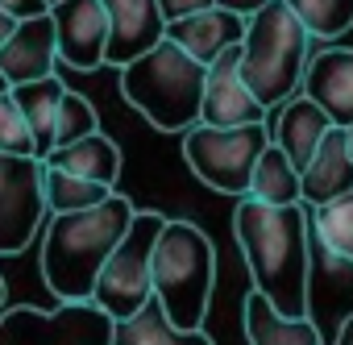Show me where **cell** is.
Here are the masks:
<instances>
[{"label":"cell","instance_id":"4","mask_svg":"<svg viewBox=\"0 0 353 345\" xmlns=\"http://www.w3.org/2000/svg\"><path fill=\"white\" fill-rule=\"evenodd\" d=\"M121 96L162 133H188L200 125L204 67L174 42H158L129 67H121Z\"/></svg>","mask_w":353,"mask_h":345},{"label":"cell","instance_id":"22","mask_svg":"<svg viewBox=\"0 0 353 345\" xmlns=\"http://www.w3.org/2000/svg\"><path fill=\"white\" fill-rule=\"evenodd\" d=\"M250 200L266 204V208H295L299 204V170L274 150L266 146L254 162V175H250Z\"/></svg>","mask_w":353,"mask_h":345},{"label":"cell","instance_id":"1","mask_svg":"<svg viewBox=\"0 0 353 345\" xmlns=\"http://www.w3.org/2000/svg\"><path fill=\"white\" fill-rule=\"evenodd\" d=\"M233 237L250 266L254 291L283 316H307V217L303 208H266L258 200H237Z\"/></svg>","mask_w":353,"mask_h":345},{"label":"cell","instance_id":"11","mask_svg":"<svg viewBox=\"0 0 353 345\" xmlns=\"http://www.w3.org/2000/svg\"><path fill=\"white\" fill-rule=\"evenodd\" d=\"M54 55L71 71H100L108 46V17L100 0H59L50 5Z\"/></svg>","mask_w":353,"mask_h":345},{"label":"cell","instance_id":"17","mask_svg":"<svg viewBox=\"0 0 353 345\" xmlns=\"http://www.w3.org/2000/svg\"><path fill=\"white\" fill-rule=\"evenodd\" d=\"M328 129H332L328 117H324L307 96H291L287 104H279V121H274L270 146H274L295 170H303V166L312 162V154H316V146L324 141Z\"/></svg>","mask_w":353,"mask_h":345},{"label":"cell","instance_id":"9","mask_svg":"<svg viewBox=\"0 0 353 345\" xmlns=\"http://www.w3.org/2000/svg\"><path fill=\"white\" fill-rule=\"evenodd\" d=\"M46 221L42 162L0 154V258L21 254Z\"/></svg>","mask_w":353,"mask_h":345},{"label":"cell","instance_id":"21","mask_svg":"<svg viewBox=\"0 0 353 345\" xmlns=\"http://www.w3.org/2000/svg\"><path fill=\"white\" fill-rule=\"evenodd\" d=\"M112 345H216V341H212L204 328H196V333L174 328V324L162 316V308L150 299L137 316L112 324Z\"/></svg>","mask_w":353,"mask_h":345},{"label":"cell","instance_id":"13","mask_svg":"<svg viewBox=\"0 0 353 345\" xmlns=\"http://www.w3.org/2000/svg\"><path fill=\"white\" fill-rule=\"evenodd\" d=\"M108 17V46L104 63L129 67L145 50H154L166 38V21L158 13V0H100Z\"/></svg>","mask_w":353,"mask_h":345},{"label":"cell","instance_id":"35","mask_svg":"<svg viewBox=\"0 0 353 345\" xmlns=\"http://www.w3.org/2000/svg\"><path fill=\"white\" fill-rule=\"evenodd\" d=\"M0 304H5V279H0Z\"/></svg>","mask_w":353,"mask_h":345},{"label":"cell","instance_id":"18","mask_svg":"<svg viewBox=\"0 0 353 345\" xmlns=\"http://www.w3.org/2000/svg\"><path fill=\"white\" fill-rule=\"evenodd\" d=\"M42 170H63V175H75V179H88V184H100V188H112L117 192V179H121V146L104 133H92L83 141H71V146H59L42 158Z\"/></svg>","mask_w":353,"mask_h":345},{"label":"cell","instance_id":"26","mask_svg":"<svg viewBox=\"0 0 353 345\" xmlns=\"http://www.w3.org/2000/svg\"><path fill=\"white\" fill-rule=\"evenodd\" d=\"M92 133H100V117H96L92 100L67 88L63 100H59V117H54V150L71 146V141H83Z\"/></svg>","mask_w":353,"mask_h":345},{"label":"cell","instance_id":"7","mask_svg":"<svg viewBox=\"0 0 353 345\" xmlns=\"http://www.w3.org/2000/svg\"><path fill=\"white\" fill-rule=\"evenodd\" d=\"M270 146L266 125H241V129H208V125H192L183 133V158L188 170L212 192L221 196H237L245 200L250 192V175L258 154Z\"/></svg>","mask_w":353,"mask_h":345},{"label":"cell","instance_id":"24","mask_svg":"<svg viewBox=\"0 0 353 345\" xmlns=\"http://www.w3.org/2000/svg\"><path fill=\"white\" fill-rule=\"evenodd\" d=\"M287 13L303 26L307 38H341L353 30V0H283Z\"/></svg>","mask_w":353,"mask_h":345},{"label":"cell","instance_id":"28","mask_svg":"<svg viewBox=\"0 0 353 345\" xmlns=\"http://www.w3.org/2000/svg\"><path fill=\"white\" fill-rule=\"evenodd\" d=\"M204 9H216V0H158V13H162L166 26L170 21H183L192 13H204Z\"/></svg>","mask_w":353,"mask_h":345},{"label":"cell","instance_id":"2","mask_svg":"<svg viewBox=\"0 0 353 345\" xmlns=\"http://www.w3.org/2000/svg\"><path fill=\"white\" fill-rule=\"evenodd\" d=\"M133 200L112 192L104 204L83 208V213H63L50 217L46 241H42V279L54 291L59 304H88L100 266L125 237L133 221Z\"/></svg>","mask_w":353,"mask_h":345},{"label":"cell","instance_id":"12","mask_svg":"<svg viewBox=\"0 0 353 345\" xmlns=\"http://www.w3.org/2000/svg\"><path fill=\"white\" fill-rule=\"evenodd\" d=\"M299 96H307L328 117L332 129H349L353 125V50L328 46L312 55L299 75Z\"/></svg>","mask_w":353,"mask_h":345},{"label":"cell","instance_id":"3","mask_svg":"<svg viewBox=\"0 0 353 345\" xmlns=\"http://www.w3.org/2000/svg\"><path fill=\"white\" fill-rule=\"evenodd\" d=\"M212 287H216L212 237L196 221H166L150 254V295L162 308V316L183 333L204 328Z\"/></svg>","mask_w":353,"mask_h":345},{"label":"cell","instance_id":"27","mask_svg":"<svg viewBox=\"0 0 353 345\" xmlns=\"http://www.w3.org/2000/svg\"><path fill=\"white\" fill-rule=\"evenodd\" d=\"M0 154H13V158H34V137L30 125L13 100V92L0 96Z\"/></svg>","mask_w":353,"mask_h":345},{"label":"cell","instance_id":"10","mask_svg":"<svg viewBox=\"0 0 353 345\" xmlns=\"http://www.w3.org/2000/svg\"><path fill=\"white\" fill-rule=\"evenodd\" d=\"M241 46H229L221 59L204 67V96H200V125L208 129H241L266 125V108L241 83Z\"/></svg>","mask_w":353,"mask_h":345},{"label":"cell","instance_id":"6","mask_svg":"<svg viewBox=\"0 0 353 345\" xmlns=\"http://www.w3.org/2000/svg\"><path fill=\"white\" fill-rule=\"evenodd\" d=\"M162 225H166L162 213H133L125 237L117 241V250L100 266L88 304L100 308L112 324L137 316L154 299L150 295V254H154V241H158V229Z\"/></svg>","mask_w":353,"mask_h":345},{"label":"cell","instance_id":"23","mask_svg":"<svg viewBox=\"0 0 353 345\" xmlns=\"http://www.w3.org/2000/svg\"><path fill=\"white\" fill-rule=\"evenodd\" d=\"M108 196H112V188H100V184L63 175V170H42V200H46V213H50V217L96 208V204H104Z\"/></svg>","mask_w":353,"mask_h":345},{"label":"cell","instance_id":"19","mask_svg":"<svg viewBox=\"0 0 353 345\" xmlns=\"http://www.w3.org/2000/svg\"><path fill=\"white\" fill-rule=\"evenodd\" d=\"M241 320H245V341H250V345H324V337H320V328L312 324V316L291 320V316L274 312L258 291L245 295Z\"/></svg>","mask_w":353,"mask_h":345},{"label":"cell","instance_id":"29","mask_svg":"<svg viewBox=\"0 0 353 345\" xmlns=\"http://www.w3.org/2000/svg\"><path fill=\"white\" fill-rule=\"evenodd\" d=\"M0 13H9L13 21H34V17H46L50 5L46 0H0Z\"/></svg>","mask_w":353,"mask_h":345},{"label":"cell","instance_id":"31","mask_svg":"<svg viewBox=\"0 0 353 345\" xmlns=\"http://www.w3.org/2000/svg\"><path fill=\"white\" fill-rule=\"evenodd\" d=\"M332 345H353V316H345V324L336 328V341Z\"/></svg>","mask_w":353,"mask_h":345},{"label":"cell","instance_id":"25","mask_svg":"<svg viewBox=\"0 0 353 345\" xmlns=\"http://www.w3.org/2000/svg\"><path fill=\"white\" fill-rule=\"evenodd\" d=\"M307 225L316 229L320 246L332 258L353 266V192L332 200V204H324V208H316V221H307Z\"/></svg>","mask_w":353,"mask_h":345},{"label":"cell","instance_id":"8","mask_svg":"<svg viewBox=\"0 0 353 345\" xmlns=\"http://www.w3.org/2000/svg\"><path fill=\"white\" fill-rule=\"evenodd\" d=\"M0 345H112V320L92 304H21L0 312Z\"/></svg>","mask_w":353,"mask_h":345},{"label":"cell","instance_id":"36","mask_svg":"<svg viewBox=\"0 0 353 345\" xmlns=\"http://www.w3.org/2000/svg\"><path fill=\"white\" fill-rule=\"evenodd\" d=\"M46 5H59V0H46Z\"/></svg>","mask_w":353,"mask_h":345},{"label":"cell","instance_id":"34","mask_svg":"<svg viewBox=\"0 0 353 345\" xmlns=\"http://www.w3.org/2000/svg\"><path fill=\"white\" fill-rule=\"evenodd\" d=\"M5 92H9V83H5V75H0V96H5Z\"/></svg>","mask_w":353,"mask_h":345},{"label":"cell","instance_id":"33","mask_svg":"<svg viewBox=\"0 0 353 345\" xmlns=\"http://www.w3.org/2000/svg\"><path fill=\"white\" fill-rule=\"evenodd\" d=\"M345 141H349V158H353V125L345 129Z\"/></svg>","mask_w":353,"mask_h":345},{"label":"cell","instance_id":"32","mask_svg":"<svg viewBox=\"0 0 353 345\" xmlns=\"http://www.w3.org/2000/svg\"><path fill=\"white\" fill-rule=\"evenodd\" d=\"M13 30H17V21H13L9 13H0V46H5V42L13 38Z\"/></svg>","mask_w":353,"mask_h":345},{"label":"cell","instance_id":"5","mask_svg":"<svg viewBox=\"0 0 353 345\" xmlns=\"http://www.w3.org/2000/svg\"><path fill=\"white\" fill-rule=\"evenodd\" d=\"M303 63H307V34L287 13L283 0H270V5H262L258 13L245 17L237 71H241V83L250 88V96L266 112L295 96Z\"/></svg>","mask_w":353,"mask_h":345},{"label":"cell","instance_id":"15","mask_svg":"<svg viewBox=\"0 0 353 345\" xmlns=\"http://www.w3.org/2000/svg\"><path fill=\"white\" fill-rule=\"evenodd\" d=\"M349 192H353L349 141H345V129H328L324 141L316 146L312 162L299 170V200H307L312 208H324V204H332Z\"/></svg>","mask_w":353,"mask_h":345},{"label":"cell","instance_id":"16","mask_svg":"<svg viewBox=\"0 0 353 345\" xmlns=\"http://www.w3.org/2000/svg\"><path fill=\"white\" fill-rule=\"evenodd\" d=\"M241 34H245V17H233L225 9H204V13H192L183 21L166 26V42H174L200 67L221 59L229 46H241Z\"/></svg>","mask_w":353,"mask_h":345},{"label":"cell","instance_id":"20","mask_svg":"<svg viewBox=\"0 0 353 345\" xmlns=\"http://www.w3.org/2000/svg\"><path fill=\"white\" fill-rule=\"evenodd\" d=\"M26 125H30V137H34V158L42 162L50 150H54V117H59V100L67 92V83L59 75L50 79H38V83H21V88H9Z\"/></svg>","mask_w":353,"mask_h":345},{"label":"cell","instance_id":"14","mask_svg":"<svg viewBox=\"0 0 353 345\" xmlns=\"http://www.w3.org/2000/svg\"><path fill=\"white\" fill-rule=\"evenodd\" d=\"M54 63H59V55H54L50 13L46 17H34V21H17L13 38L0 46V75H5L9 88L50 79L54 75Z\"/></svg>","mask_w":353,"mask_h":345},{"label":"cell","instance_id":"30","mask_svg":"<svg viewBox=\"0 0 353 345\" xmlns=\"http://www.w3.org/2000/svg\"><path fill=\"white\" fill-rule=\"evenodd\" d=\"M262 5H270V0H216V9H225V13H233V17H250V13H258Z\"/></svg>","mask_w":353,"mask_h":345}]
</instances>
